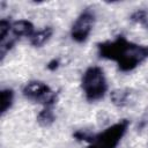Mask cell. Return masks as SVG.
Instances as JSON below:
<instances>
[{"mask_svg": "<svg viewBox=\"0 0 148 148\" xmlns=\"http://www.w3.org/2000/svg\"><path fill=\"white\" fill-rule=\"evenodd\" d=\"M101 58L113 60L121 72H131L148 58V46L128 42L124 36L97 45Z\"/></svg>", "mask_w": 148, "mask_h": 148, "instance_id": "cell-1", "label": "cell"}, {"mask_svg": "<svg viewBox=\"0 0 148 148\" xmlns=\"http://www.w3.org/2000/svg\"><path fill=\"white\" fill-rule=\"evenodd\" d=\"M81 88L87 101L96 102L102 99L108 91V82L104 71L98 66H90L81 79Z\"/></svg>", "mask_w": 148, "mask_h": 148, "instance_id": "cell-2", "label": "cell"}, {"mask_svg": "<svg viewBox=\"0 0 148 148\" xmlns=\"http://www.w3.org/2000/svg\"><path fill=\"white\" fill-rule=\"evenodd\" d=\"M130 121L123 119L109 127L101 133L92 135L88 140V148H117L125 133L127 132Z\"/></svg>", "mask_w": 148, "mask_h": 148, "instance_id": "cell-3", "label": "cell"}, {"mask_svg": "<svg viewBox=\"0 0 148 148\" xmlns=\"http://www.w3.org/2000/svg\"><path fill=\"white\" fill-rule=\"evenodd\" d=\"M22 92L25 98L36 103H40L44 105V108H52L57 101V94L42 81L28 82L24 86Z\"/></svg>", "mask_w": 148, "mask_h": 148, "instance_id": "cell-4", "label": "cell"}, {"mask_svg": "<svg viewBox=\"0 0 148 148\" xmlns=\"http://www.w3.org/2000/svg\"><path fill=\"white\" fill-rule=\"evenodd\" d=\"M95 23V14L90 9L82 12L71 29V36L76 43H83L88 39Z\"/></svg>", "mask_w": 148, "mask_h": 148, "instance_id": "cell-5", "label": "cell"}, {"mask_svg": "<svg viewBox=\"0 0 148 148\" xmlns=\"http://www.w3.org/2000/svg\"><path fill=\"white\" fill-rule=\"evenodd\" d=\"M34 32H35L34 25L28 20H18V21H15L14 23H12V34L15 39L22 37V36L30 38L34 35Z\"/></svg>", "mask_w": 148, "mask_h": 148, "instance_id": "cell-6", "label": "cell"}, {"mask_svg": "<svg viewBox=\"0 0 148 148\" xmlns=\"http://www.w3.org/2000/svg\"><path fill=\"white\" fill-rule=\"evenodd\" d=\"M52 32H53V30L50 27H46V28H44V29H42L39 31H35L34 35L29 38L31 45H34L36 47L44 45L50 39V37L52 36Z\"/></svg>", "mask_w": 148, "mask_h": 148, "instance_id": "cell-7", "label": "cell"}, {"mask_svg": "<svg viewBox=\"0 0 148 148\" xmlns=\"http://www.w3.org/2000/svg\"><path fill=\"white\" fill-rule=\"evenodd\" d=\"M0 96H1V99H0V111H1V114H5L10 109V106L13 105L14 91L12 89H2Z\"/></svg>", "mask_w": 148, "mask_h": 148, "instance_id": "cell-8", "label": "cell"}, {"mask_svg": "<svg viewBox=\"0 0 148 148\" xmlns=\"http://www.w3.org/2000/svg\"><path fill=\"white\" fill-rule=\"evenodd\" d=\"M130 90L128 89H120V90H114L111 94V99L113 102V104H116L117 106H124L128 103L130 99Z\"/></svg>", "mask_w": 148, "mask_h": 148, "instance_id": "cell-9", "label": "cell"}, {"mask_svg": "<svg viewBox=\"0 0 148 148\" xmlns=\"http://www.w3.org/2000/svg\"><path fill=\"white\" fill-rule=\"evenodd\" d=\"M37 121L42 126H50L54 121V113L52 108H44L37 116Z\"/></svg>", "mask_w": 148, "mask_h": 148, "instance_id": "cell-10", "label": "cell"}, {"mask_svg": "<svg viewBox=\"0 0 148 148\" xmlns=\"http://www.w3.org/2000/svg\"><path fill=\"white\" fill-rule=\"evenodd\" d=\"M131 20L148 29V12L145 9H138L131 15Z\"/></svg>", "mask_w": 148, "mask_h": 148, "instance_id": "cell-11", "label": "cell"}, {"mask_svg": "<svg viewBox=\"0 0 148 148\" xmlns=\"http://www.w3.org/2000/svg\"><path fill=\"white\" fill-rule=\"evenodd\" d=\"M58 65H59V61L54 59V60H52V61L47 65V68H49V69H56V68L58 67Z\"/></svg>", "mask_w": 148, "mask_h": 148, "instance_id": "cell-12", "label": "cell"}]
</instances>
